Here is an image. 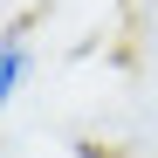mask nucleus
<instances>
[{
	"mask_svg": "<svg viewBox=\"0 0 158 158\" xmlns=\"http://www.w3.org/2000/svg\"><path fill=\"white\" fill-rule=\"evenodd\" d=\"M28 76H35V48H28L21 28H7L0 35V103H14L21 89H28Z\"/></svg>",
	"mask_w": 158,
	"mask_h": 158,
	"instance_id": "obj_1",
	"label": "nucleus"
}]
</instances>
